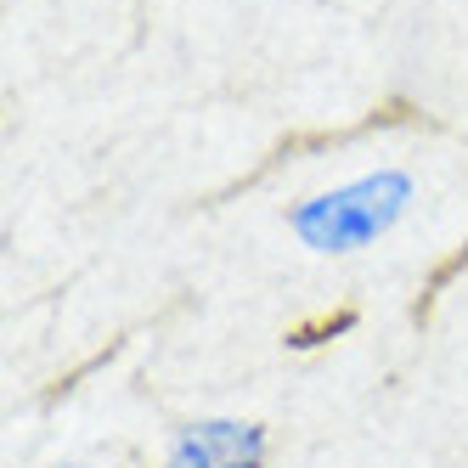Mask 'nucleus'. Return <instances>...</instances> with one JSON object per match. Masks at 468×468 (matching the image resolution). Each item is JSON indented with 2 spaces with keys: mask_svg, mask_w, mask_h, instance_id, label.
I'll return each mask as SVG.
<instances>
[{
  "mask_svg": "<svg viewBox=\"0 0 468 468\" xmlns=\"http://www.w3.org/2000/svg\"><path fill=\"white\" fill-rule=\"evenodd\" d=\"M412 209V176L407 170H373L361 181H345L333 192H316L288 209L293 238L311 254H356L378 243L384 231Z\"/></svg>",
  "mask_w": 468,
  "mask_h": 468,
  "instance_id": "obj_1",
  "label": "nucleus"
},
{
  "mask_svg": "<svg viewBox=\"0 0 468 468\" xmlns=\"http://www.w3.org/2000/svg\"><path fill=\"white\" fill-rule=\"evenodd\" d=\"M271 457V429L249 418H204L176 434L164 468H265Z\"/></svg>",
  "mask_w": 468,
  "mask_h": 468,
  "instance_id": "obj_2",
  "label": "nucleus"
},
{
  "mask_svg": "<svg viewBox=\"0 0 468 468\" xmlns=\"http://www.w3.org/2000/svg\"><path fill=\"white\" fill-rule=\"evenodd\" d=\"M57 468H85V463H57Z\"/></svg>",
  "mask_w": 468,
  "mask_h": 468,
  "instance_id": "obj_3",
  "label": "nucleus"
}]
</instances>
